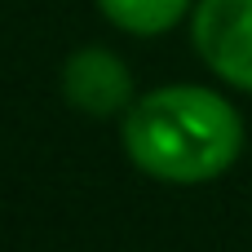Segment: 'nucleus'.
Wrapping results in <instances>:
<instances>
[{"mask_svg":"<svg viewBox=\"0 0 252 252\" xmlns=\"http://www.w3.org/2000/svg\"><path fill=\"white\" fill-rule=\"evenodd\" d=\"M62 93L84 115H115L133 93V75L106 49H75L62 66Z\"/></svg>","mask_w":252,"mask_h":252,"instance_id":"3","label":"nucleus"},{"mask_svg":"<svg viewBox=\"0 0 252 252\" xmlns=\"http://www.w3.org/2000/svg\"><path fill=\"white\" fill-rule=\"evenodd\" d=\"M199 58L226 80L252 93V0H199L190 13Z\"/></svg>","mask_w":252,"mask_h":252,"instance_id":"2","label":"nucleus"},{"mask_svg":"<svg viewBox=\"0 0 252 252\" xmlns=\"http://www.w3.org/2000/svg\"><path fill=\"white\" fill-rule=\"evenodd\" d=\"M97 4L115 27L133 35H159L190 13V0H97Z\"/></svg>","mask_w":252,"mask_h":252,"instance_id":"4","label":"nucleus"},{"mask_svg":"<svg viewBox=\"0 0 252 252\" xmlns=\"http://www.w3.org/2000/svg\"><path fill=\"white\" fill-rule=\"evenodd\" d=\"M128 159L159 182H208L221 177L244 151V124L235 106L195 84H168L137 97L120 124Z\"/></svg>","mask_w":252,"mask_h":252,"instance_id":"1","label":"nucleus"}]
</instances>
